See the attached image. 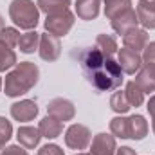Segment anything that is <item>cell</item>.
Instances as JSON below:
<instances>
[{
  "label": "cell",
  "mask_w": 155,
  "mask_h": 155,
  "mask_svg": "<svg viewBox=\"0 0 155 155\" xmlns=\"http://www.w3.org/2000/svg\"><path fill=\"white\" fill-rule=\"evenodd\" d=\"M72 58L81 63L87 81L99 92H108L123 83V71L116 60L105 56L96 47H83L72 51Z\"/></svg>",
  "instance_id": "cell-1"
},
{
  "label": "cell",
  "mask_w": 155,
  "mask_h": 155,
  "mask_svg": "<svg viewBox=\"0 0 155 155\" xmlns=\"http://www.w3.org/2000/svg\"><path fill=\"white\" fill-rule=\"evenodd\" d=\"M40 78V69L33 61H20L15 65V69L5 76L4 90L9 97H18L22 94H27Z\"/></svg>",
  "instance_id": "cell-2"
},
{
  "label": "cell",
  "mask_w": 155,
  "mask_h": 155,
  "mask_svg": "<svg viewBox=\"0 0 155 155\" xmlns=\"http://www.w3.org/2000/svg\"><path fill=\"white\" fill-rule=\"evenodd\" d=\"M9 18L20 29L33 31L38 25L40 13L33 0H13L9 4Z\"/></svg>",
  "instance_id": "cell-3"
},
{
  "label": "cell",
  "mask_w": 155,
  "mask_h": 155,
  "mask_svg": "<svg viewBox=\"0 0 155 155\" xmlns=\"http://www.w3.org/2000/svg\"><path fill=\"white\" fill-rule=\"evenodd\" d=\"M72 25H74V15L69 9L47 15V20H45V31L54 35V36H58V38L69 35Z\"/></svg>",
  "instance_id": "cell-4"
},
{
  "label": "cell",
  "mask_w": 155,
  "mask_h": 155,
  "mask_svg": "<svg viewBox=\"0 0 155 155\" xmlns=\"http://www.w3.org/2000/svg\"><path fill=\"white\" fill-rule=\"evenodd\" d=\"M92 141V134L85 124H71L65 132V144L72 150H85Z\"/></svg>",
  "instance_id": "cell-5"
},
{
  "label": "cell",
  "mask_w": 155,
  "mask_h": 155,
  "mask_svg": "<svg viewBox=\"0 0 155 155\" xmlns=\"http://www.w3.org/2000/svg\"><path fill=\"white\" fill-rule=\"evenodd\" d=\"M40 58L45 61H56L61 54V41L58 36L51 33L40 35V47H38Z\"/></svg>",
  "instance_id": "cell-6"
},
{
  "label": "cell",
  "mask_w": 155,
  "mask_h": 155,
  "mask_svg": "<svg viewBox=\"0 0 155 155\" xmlns=\"http://www.w3.org/2000/svg\"><path fill=\"white\" fill-rule=\"evenodd\" d=\"M47 114L51 117H54V119H58V121H63V123H65V121L74 119L76 108H74V105H72L69 99L54 97V99H51L49 105H47Z\"/></svg>",
  "instance_id": "cell-7"
},
{
  "label": "cell",
  "mask_w": 155,
  "mask_h": 155,
  "mask_svg": "<svg viewBox=\"0 0 155 155\" xmlns=\"http://www.w3.org/2000/svg\"><path fill=\"white\" fill-rule=\"evenodd\" d=\"M117 63H119V67H121V71L124 74H135L143 67V56L139 52L132 51V49L123 47V49H119V60H117Z\"/></svg>",
  "instance_id": "cell-8"
},
{
  "label": "cell",
  "mask_w": 155,
  "mask_h": 155,
  "mask_svg": "<svg viewBox=\"0 0 155 155\" xmlns=\"http://www.w3.org/2000/svg\"><path fill=\"white\" fill-rule=\"evenodd\" d=\"M78 155H116V137L110 134H97L92 139L90 153Z\"/></svg>",
  "instance_id": "cell-9"
},
{
  "label": "cell",
  "mask_w": 155,
  "mask_h": 155,
  "mask_svg": "<svg viewBox=\"0 0 155 155\" xmlns=\"http://www.w3.org/2000/svg\"><path fill=\"white\" fill-rule=\"evenodd\" d=\"M11 116H13V119H16L20 123L33 121L38 116V105L35 101H31V99H24V101L13 103L11 105Z\"/></svg>",
  "instance_id": "cell-10"
},
{
  "label": "cell",
  "mask_w": 155,
  "mask_h": 155,
  "mask_svg": "<svg viewBox=\"0 0 155 155\" xmlns=\"http://www.w3.org/2000/svg\"><path fill=\"white\" fill-rule=\"evenodd\" d=\"M110 22H112V27H114V31H116L117 35H123V36H124L128 31L135 29V27H137V24H139V20H137V13H135L132 7H130L128 11L121 13L119 16L112 18Z\"/></svg>",
  "instance_id": "cell-11"
},
{
  "label": "cell",
  "mask_w": 155,
  "mask_h": 155,
  "mask_svg": "<svg viewBox=\"0 0 155 155\" xmlns=\"http://www.w3.org/2000/svg\"><path fill=\"white\" fill-rule=\"evenodd\" d=\"M135 85H137L144 94L155 92V65H146V63H143V67L139 69V72H137V76H135Z\"/></svg>",
  "instance_id": "cell-12"
},
{
  "label": "cell",
  "mask_w": 155,
  "mask_h": 155,
  "mask_svg": "<svg viewBox=\"0 0 155 155\" xmlns=\"http://www.w3.org/2000/svg\"><path fill=\"white\" fill-rule=\"evenodd\" d=\"M123 43H124L126 49H132V51H135V52L144 51V47H146V43H148V33H146V29L135 27V29L128 31V33L123 36Z\"/></svg>",
  "instance_id": "cell-13"
},
{
  "label": "cell",
  "mask_w": 155,
  "mask_h": 155,
  "mask_svg": "<svg viewBox=\"0 0 155 155\" xmlns=\"http://www.w3.org/2000/svg\"><path fill=\"white\" fill-rule=\"evenodd\" d=\"M16 139L18 143L27 148V150H33L40 144V139H41V134H40L38 128L35 126H20L18 132H16Z\"/></svg>",
  "instance_id": "cell-14"
},
{
  "label": "cell",
  "mask_w": 155,
  "mask_h": 155,
  "mask_svg": "<svg viewBox=\"0 0 155 155\" xmlns=\"http://www.w3.org/2000/svg\"><path fill=\"white\" fill-rule=\"evenodd\" d=\"M148 135V123L146 119L139 114L128 117V139L141 141Z\"/></svg>",
  "instance_id": "cell-15"
},
{
  "label": "cell",
  "mask_w": 155,
  "mask_h": 155,
  "mask_svg": "<svg viewBox=\"0 0 155 155\" xmlns=\"http://www.w3.org/2000/svg\"><path fill=\"white\" fill-rule=\"evenodd\" d=\"M38 130H40V134H41V137H45V139H56L63 132V123L58 121V119H54V117L47 116L40 121Z\"/></svg>",
  "instance_id": "cell-16"
},
{
  "label": "cell",
  "mask_w": 155,
  "mask_h": 155,
  "mask_svg": "<svg viewBox=\"0 0 155 155\" xmlns=\"http://www.w3.org/2000/svg\"><path fill=\"white\" fill-rule=\"evenodd\" d=\"M76 15L81 20H94L99 15V0H76Z\"/></svg>",
  "instance_id": "cell-17"
},
{
  "label": "cell",
  "mask_w": 155,
  "mask_h": 155,
  "mask_svg": "<svg viewBox=\"0 0 155 155\" xmlns=\"http://www.w3.org/2000/svg\"><path fill=\"white\" fill-rule=\"evenodd\" d=\"M18 47H20V51H22L24 54H33V52L40 47V33L29 31V33H25V35H20Z\"/></svg>",
  "instance_id": "cell-18"
},
{
  "label": "cell",
  "mask_w": 155,
  "mask_h": 155,
  "mask_svg": "<svg viewBox=\"0 0 155 155\" xmlns=\"http://www.w3.org/2000/svg\"><path fill=\"white\" fill-rule=\"evenodd\" d=\"M132 7V2L130 0H105V16L108 20L119 16L121 13L128 11Z\"/></svg>",
  "instance_id": "cell-19"
},
{
  "label": "cell",
  "mask_w": 155,
  "mask_h": 155,
  "mask_svg": "<svg viewBox=\"0 0 155 155\" xmlns=\"http://www.w3.org/2000/svg\"><path fill=\"white\" fill-rule=\"evenodd\" d=\"M36 5H38L40 11H43L47 15H52V13H60V11L69 9L71 0H38Z\"/></svg>",
  "instance_id": "cell-20"
},
{
  "label": "cell",
  "mask_w": 155,
  "mask_h": 155,
  "mask_svg": "<svg viewBox=\"0 0 155 155\" xmlns=\"http://www.w3.org/2000/svg\"><path fill=\"white\" fill-rule=\"evenodd\" d=\"M13 65H16V54H15L13 47H9L7 43H4L0 40V72L11 69Z\"/></svg>",
  "instance_id": "cell-21"
},
{
  "label": "cell",
  "mask_w": 155,
  "mask_h": 155,
  "mask_svg": "<svg viewBox=\"0 0 155 155\" xmlns=\"http://www.w3.org/2000/svg\"><path fill=\"white\" fill-rule=\"evenodd\" d=\"M96 49L101 51L105 56H110V58H112V54L117 51V41H116V38L110 36V35H99V36L96 38Z\"/></svg>",
  "instance_id": "cell-22"
},
{
  "label": "cell",
  "mask_w": 155,
  "mask_h": 155,
  "mask_svg": "<svg viewBox=\"0 0 155 155\" xmlns=\"http://www.w3.org/2000/svg\"><path fill=\"white\" fill-rule=\"evenodd\" d=\"M124 94H126V99H128L130 107H141L143 101H144V92L135 85V81H128L126 83Z\"/></svg>",
  "instance_id": "cell-23"
},
{
  "label": "cell",
  "mask_w": 155,
  "mask_h": 155,
  "mask_svg": "<svg viewBox=\"0 0 155 155\" xmlns=\"http://www.w3.org/2000/svg\"><path fill=\"white\" fill-rule=\"evenodd\" d=\"M110 108H112L114 112H117V114H126V112L132 108L130 103H128V99H126V94H124L123 90L112 94V97H110Z\"/></svg>",
  "instance_id": "cell-24"
},
{
  "label": "cell",
  "mask_w": 155,
  "mask_h": 155,
  "mask_svg": "<svg viewBox=\"0 0 155 155\" xmlns=\"http://www.w3.org/2000/svg\"><path fill=\"white\" fill-rule=\"evenodd\" d=\"M137 20L139 24H143L144 29H155V11L153 9H148V7H143V5H137Z\"/></svg>",
  "instance_id": "cell-25"
},
{
  "label": "cell",
  "mask_w": 155,
  "mask_h": 155,
  "mask_svg": "<svg viewBox=\"0 0 155 155\" xmlns=\"http://www.w3.org/2000/svg\"><path fill=\"white\" fill-rule=\"evenodd\" d=\"M110 132L114 137L128 139V117H114L110 121Z\"/></svg>",
  "instance_id": "cell-26"
},
{
  "label": "cell",
  "mask_w": 155,
  "mask_h": 155,
  "mask_svg": "<svg viewBox=\"0 0 155 155\" xmlns=\"http://www.w3.org/2000/svg\"><path fill=\"white\" fill-rule=\"evenodd\" d=\"M11 135H13V124H11V121H7L5 117H0V152L4 150L5 143L11 139Z\"/></svg>",
  "instance_id": "cell-27"
},
{
  "label": "cell",
  "mask_w": 155,
  "mask_h": 155,
  "mask_svg": "<svg viewBox=\"0 0 155 155\" xmlns=\"http://www.w3.org/2000/svg\"><path fill=\"white\" fill-rule=\"evenodd\" d=\"M0 40L4 43H7L9 47H15L18 45V40H20V33L15 29V27H4L0 31Z\"/></svg>",
  "instance_id": "cell-28"
},
{
  "label": "cell",
  "mask_w": 155,
  "mask_h": 155,
  "mask_svg": "<svg viewBox=\"0 0 155 155\" xmlns=\"http://www.w3.org/2000/svg\"><path fill=\"white\" fill-rule=\"evenodd\" d=\"M143 63H146V65H155V41L146 43L144 52H143Z\"/></svg>",
  "instance_id": "cell-29"
},
{
  "label": "cell",
  "mask_w": 155,
  "mask_h": 155,
  "mask_svg": "<svg viewBox=\"0 0 155 155\" xmlns=\"http://www.w3.org/2000/svg\"><path fill=\"white\" fill-rule=\"evenodd\" d=\"M36 155H63V150L58 144H45L38 150Z\"/></svg>",
  "instance_id": "cell-30"
},
{
  "label": "cell",
  "mask_w": 155,
  "mask_h": 155,
  "mask_svg": "<svg viewBox=\"0 0 155 155\" xmlns=\"http://www.w3.org/2000/svg\"><path fill=\"white\" fill-rule=\"evenodd\" d=\"M0 155H27V152L20 146H7L4 152H0Z\"/></svg>",
  "instance_id": "cell-31"
},
{
  "label": "cell",
  "mask_w": 155,
  "mask_h": 155,
  "mask_svg": "<svg viewBox=\"0 0 155 155\" xmlns=\"http://www.w3.org/2000/svg\"><path fill=\"white\" fill-rule=\"evenodd\" d=\"M116 155H135V152H134L130 146H123V148L116 150Z\"/></svg>",
  "instance_id": "cell-32"
},
{
  "label": "cell",
  "mask_w": 155,
  "mask_h": 155,
  "mask_svg": "<svg viewBox=\"0 0 155 155\" xmlns=\"http://www.w3.org/2000/svg\"><path fill=\"white\" fill-rule=\"evenodd\" d=\"M146 108H148L150 116L155 117V96H152V97H150V101H148V107H146Z\"/></svg>",
  "instance_id": "cell-33"
},
{
  "label": "cell",
  "mask_w": 155,
  "mask_h": 155,
  "mask_svg": "<svg viewBox=\"0 0 155 155\" xmlns=\"http://www.w3.org/2000/svg\"><path fill=\"white\" fill-rule=\"evenodd\" d=\"M139 5L148 7V9H153V11H155V0H141V2H139Z\"/></svg>",
  "instance_id": "cell-34"
},
{
  "label": "cell",
  "mask_w": 155,
  "mask_h": 155,
  "mask_svg": "<svg viewBox=\"0 0 155 155\" xmlns=\"http://www.w3.org/2000/svg\"><path fill=\"white\" fill-rule=\"evenodd\" d=\"M2 29H4V18L0 16V31H2Z\"/></svg>",
  "instance_id": "cell-35"
},
{
  "label": "cell",
  "mask_w": 155,
  "mask_h": 155,
  "mask_svg": "<svg viewBox=\"0 0 155 155\" xmlns=\"http://www.w3.org/2000/svg\"><path fill=\"white\" fill-rule=\"evenodd\" d=\"M152 128H153V134H155V117H152Z\"/></svg>",
  "instance_id": "cell-36"
},
{
  "label": "cell",
  "mask_w": 155,
  "mask_h": 155,
  "mask_svg": "<svg viewBox=\"0 0 155 155\" xmlns=\"http://www.w3.org/2000/svg\"><path fill=\"white\" fill-rule=\"evenodd\" d=\"M0 88H2V78H0Z\"/></svg>",
  "instance_id": "cell-37"
}]
</instances>
